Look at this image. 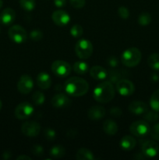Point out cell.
Returning a JSON list of instances; mask_svg holds the SVG:
<instances>
[{"instance_id":"1","label":"cell","mask_w":159,"mask_h":160,"mask_svg":"<svg viewBox=\"0 0 159 160\" xmlns=\"http://www.w3.org/2000/svg\"><path fill=\"white\" fill-rule=\"evenodd\" d=\"M64 88L66 93L70 96L80 97L87 93L89 90V84L87 81L83 78L73 77L65 81Z\"/></svg>"},{"instance_id":"2","label":"cell","mask_w":159,"mask_h":160,"mask_svg":"<svg viewBox=\"0 0 159 160\" xmlns=\"http://www.w3.org/2000/svg\"><path fill=\"white\" fill-rule=\"evenodd\" d=\"M115 89L110 81H104L96 86L93 96L95 101L100 103H108L115 97Z\"/></svg>"},{"instance_id":"3","label":"cell","mask_w":159,"mask_h":160,"mask_svg":"<svg viewBox=\"0 0 159 160\" xmlns=\"http://www.w3.org/2000/svg\"><path fill=\"white\" fill-rule=\"evenodd\" d=\"M142 54L140 50L135 47L129 48L125 50L121 56L122 62L127 67H134L140 63Z\"/></svg>"},{"instance_id":"4","label":"cell","mask_w":159,"mask_h":160,"mask_svg":"<svg viewBox=\"0 0 159 160\" xmlns=\"http://www.w3.org/2000/svg\"><path fill=\"white\" fill-rule=\"evenodd\" d=\"M75 52L81 59H87L93 53V45L87 39H80L75 45Z\"/></svg>"},{"instance_id":"5","label":"cell","mask_w":159,"mask_h":160,"mask_svg":"<svg viewBox=\"0 0 159 160\" xmlns=\"http://www.w3.org/2000/svg\"><path fill=\"white\" fill-rule=\"evenodd\" d=\"M8 35L11 41L17 44H22L27 39L26 30L20 25H13L8 31Z\"/></svg>"},{"instance_id":"6","label":"cell","mask_w":159,"mask_h":160,"mask_svg":"<svg viewBox=\"0 0 159 160\" xmlns=\"http://www.w3.org/2000/svg\"><path fill=\"white\" fill-rule=\"evenodd\" d=\"M51 69L52 73L59 78H66L72 70L70 64L64 60H55L53 62Z\"/></svg>"},{"instance_id":"7","label":"cell","mask_w":159,"mask_h":160,"mask_svg":"<svg viewBox=\"0 0 159 160\" xmlns=\"http://www.w3.org/2000/svg\"><path fill=\"white\" fill-rule=\"evenodd\" d=\"M131 134L137 137H143L148 134L151 131V128L146 120H137L133 122L129 127Z\"/></svg>"},{"instance_id":"8","label":"cell","mask_w":159,"mask_h":160,"mask_svg":"<svg viewBox=\"0 0 159 160\" xmlns=\"http://www.w3.org/2000/svg\"><path fill=\"white\" fill-rule=\"evenodd\" d=\"M33 112H34V107L32 105L26 102H23L20 103L16 107L14 114L19 120H26L31 117Z\"/></svg>"},{"instance_id":"9","label":"cell","mask_w":159,"mask_h":160,"mask_svg":"<svg viewBox=\"0 0 159 160\" xmlns=\"http://www.w3.org/2000/svg\"><path fill=\"white\" fill-rule=\"evenodd\" d=\"M21 131L23 135L26 137H37L41 132V126L37 122L27 121L21 126Z\"/></svg>"},{"instance_id":"10","label":"cell","mask_w":159,"mask_h":160,"mask_svg":"<svg viewBox=\"0 0 159 160\" xmlns=\"http://www.w3.org/2000/svg\"><path fill=\"white\" fill-rule=\"evenodd\" d=\"M34 88V81L32 78L27 74L23 75L20 78L17 82V89L23 95L29 94Z\"/></svg>"},{"instance_id":"11","label":"cell","mask_w":159,"mask_h":160,"mask_svg":"<svg viewBox=\"0 0 159 160\" xmlns=\"http://www.w3.org/2000/svg\"><path fill=\"white\" fill-rule=\"evenodd\" d=\"M115 87L117 92L123 96H129L132 95L135 91L134 84L127 79H120L115 84Z\"/></svg>"},{"instance_id":"12","label":"cell","mask_w":159,"mask_h":160,"mask_svg":"<svg viewBox=\"0 0 159 160\" xmlns=\"http://www.w3.org/2000/svg\"><path fill=\"white\" fill-rule=\"evenodd\" d=\"M142 152L147 158H153L158 153L159 147L157 142L154 141H145L142 145Z\"/></svg>"},{"instance_id":"13","label":"cell","mask_w":159,"mask_h":160,"mask_svg":"<svg viewBox=\"0 0 159 160\" xmlns=\"http://www.w3.org/2000/svg\"><path fill=\"white\" fill-rule=\"evenodd\" d=\"M51 19L55 24L60 27L65 26L70 21V17L68 12L64 10H61V9L53 12L52 15H51Z\"/></svg>"},{"instance_id":"14","label":"cell","mask_w":159,"mask_h":160,"mask_svg":"<svg viewBox=\"0 0 159 160\" xmlns=\"http://www.w3.org/2000/svg\"><path fill=\"white\" fill-rule=\"evenodd\" d=\"M51 105L55 108H64L67 107L71 104V100L68 96L62 93H59L54 95L51 98Z\"/></svg>"},{"instance_id":"15","label":"cell","mask_w":159,"mask_h":160,"mask_svg":"<svg viewBox=\"0 0 159 160\" xmlns=\"http://www.w3.org/2000/svg\"><path fill=\"white\" fill-rule=\"evenodd\" d=\"M16 19V12L12 8H6L0 14V22L4 25H10Z\"/></svg>"},{"instance_id":"16","label":"cell","mask_w":159,"mask_h":160,"mask_svg":"<svg viewBox=\"0 0 159 160\" xmlns=\"http://www.w3.org/2000/svg\"><path fill=\"white\" fill-rule=\"evenodd\" d=\"M128 109H129V112H131L132 113L136 114V115H142L148 110V106L143 102L134 101L129 105Z\"/></svg>"},{"instance_id":"17","label":"cell","mask_w":159,"mask_h":160,"mask_svg":"<svg viewBox=\"0 0 159 160\" xmlns=\"http://www.w3.org/2000/svg\"><path fill=\"white\" fill-rule=\"evenodd\" d=\"M105 115V109L101 106H94L87 111V117L92 120H98L102 119Z\"/></svg>"},{"instance_id":"18","label":"cell","mask_w":159,"mask_h":160,"mask_svg":"<svg viewBox=\"0 0 159 160\" xmlns=\"http://www.w3.org/2000/svg\"><path fill=\"white\" fill-rule=\"evenodd\" d=\"M36 82H37V86L40 88L46 90V89L49 88L51 87V78L50 75L48 74L46 72H41L37 76Z\"/></svg>"},{"instance_id":"19","label":"cell","mask_w":159,"mask_h":160,"mask_svg":"<svg viewBox=\"0 0 159 160\" xmlns=\"http://www.w3.org/2000/svg\"><path fill=\"white\" fill-rule=\"evenodd\" d=\"M90 75L94 79L102 81L107 78L108 72L106 69L101 66H94L90 70Z\"/></svg>"},{"instance_id":"20","label":"cell","mask_w":159,"mask_h":160,"mask_svg":"<svg viewBox=\"0 0 159 160\" xmlns=\"http://www.w3.org/2000/svg\"><path fill=\"white\" fill-rule=\"evenodd\" d=\"M136 144H137V142L135 138L130 135L124 136L122 138L120 141V146L123 150H126V151H130L133 149L136 146Z\"/></svg>"},{"instance_id":"21","label":"cell","mask_w":159,"mask_h":160,"mask_svg":"<svg viewBox=\"0 0 159 160\" xmlns=\"http://www.w3.org/2000/svg\"><path fill=\"white\" fill-rule=\"evenodd\" d=\"M103 130L108 135L113 136L118 132V127L117 123L113 120H107L104 121V124H103Z\"/></svg>"},{"instance_id":"22","label":"cell","mask_w":159,"mask_h":160,"mask_svg":"<svg viewBox=\"0 0 159 160\" xmlns=\"http://www.w3.org/2000/svg\"><path fill=\"white\" fill-rule=\"evenodd\" d=\"M76 159L77 160H94V156L91 151L86 148H81L76 152Z\"/></svg>"},{"instance_id":"23","label":"cell","mask_w":159,"mask_h":160,"mask_svg":"<svg viewBox=\"0 0 159 160\" xmlns=\"http://www.w3.org/2000/svg\"><path fill=\"white\" fill-rule=\"evenodd\" d=\"M65 154V149L62 145H55L50 149L49 156L53 159H60Z\"/></svg>"},{"instance_id":"24","label":"cell","mask_w":159,"mask_h":160,"mask_svg":"<svg viewBox=\"0 0 159 160\" xmlns=\"http://www.w3.org/2000/svg\"><path fill=\"white\" fill-rule=\"evenodd\" d=\"M73 70L77 74H84L88 70V64L84 61H77L73 64Z\"/></svg>"},{"instance_id":"25","label":"cell","mask_w":159,"mask_h":160,"mask_svg":"<svg viewBox=\"0 0 159 160\" xmlns=\"http://www.w3.org/2000/svg\"><path fill=\"white\" fill-rule=\"evenodd\" d=\"M147 64L154 70H159V53H153L148 57Z\"/></svg>"},{"instance_id":"26","label":"cell","mask_w":159,"mask_h":160,"mask_svg":"<svg viewBox=\"0 0 159 160\" xmlns=\"http://www.w3.org/2000/svg\"><path fill=\"white\" fill-rule=\"evenodd\" d=\"M158 112L154 110H147L143 114V119L148 123H156L159 119V115L157 113Z\"/></svg>"},{"instance_id":"27","label":"cell","mask_w":159,"mask_h":160,"mask_svg":"<svg viewBox=\"0 0 159 160\" xmlns=\"http://www.w3.org/2000/svg\"><path fill=\"white\" fill-rule=\"evenodd\" d=\"M150 105H151V109L159 112V89L156 90L152 94L150 99Z\"/></svg>"},{"instance_id":"28","label":"cell","mask_w":159,"mask_h":160,"mask_svg":"<svg viewBox=\"0 0 159 160\" xmlns=\"http://www.w3.org/2000/svg\"><path fill=\"white\" fill-rule=\"evenodd\" d=\"M45 95L43 92H40V91H36L32 95V101L34 105L36 106H41V105L44 104L45 102Z\"/></svg>"},{"instance_id":"29","label":"cell","mask_w":159,"mask_h":160,"mask_svg":"<svg viewBox=\"0 0 159 160\" xmlns=\"http://www.w3.org/2000/svg\"><path fill=\"white\" fill-rule=\"evenodd\" d=\"M20 5L21 8L24 10L32 11L36 6L35 0H20Z\"/></svg>"},{"instance_id":"30","label":"cell","mask_w":159,"mask_h":160,"mask_svg":"<svg viewBox=\"0 0 159 160\" xmlns=\"http://www.w3.org/2000/svg\"><path fill=\"white\" fill-rule=\"evenodd\" d=\"M151 22V16L148 12H142L138 17V23L141 26H147Z\"/></svg>"},{"instance_id":"31","label":"cell","mask_w":159,"mask_h":160,"mask_svg":"<svg viewBox=\"0 0 159 160\" xmlns=\"http://www.w3.org/2000/svg\"><path fill=\"white\" fill-rule=\"evenodd\" d=\"M84 34V29L80 24H75L70 29V34L73 38H80Z\"/></svg>"},{"instance_id":"32","label":"cell","mask_w":159,"mask_h":160,"mask_svg":"<svg viewBox=\"0 0 159 160\" xmlns=\"http://www.w3.org/2000/svg\"><path fill=\"white\" fill-rule=\"evenodd\" d=\"M30 38L34 42H39L43 38V32L40 29H34L30 33Z\"/></svg>"},{"instance_id":"33","label":"cell","mask_w":159,"mask_h":160,"mask_svg":"<svg viewBox=\"0 0 159 160\" xmlns=\"http://www.w3.org/2000/svg\"><path fill=\"white\" fill-rule=\"evenodd\" d=\"M44 135L45 138L48 141H54L56 138V132L52 128H45L44 131Z\"/></svg>"},{"instance_id":"34","label":"cell","mask_w":159,"mask_h":160,"mask_svg":"<svg viewBox=\"0 0 159 160\" xmlns=\"http://www.w3.org/2000/svg\"><path fill=\"white\" fill-rule=\"evenodd\" d=\"M107 78H108V81H110L111 83H115L116 84L121 78V75L119 74L118 71H110L109 74L108 73Z\"/></svg>"},{"instance_id":"35","label":"cell","mask_w":159,"mask_h":160,"mask_svg":"<svg viewBox=\"0 0 159 160\" xmlns=\"http://www.w3.org/2000/svg\"><path fill=\"white\" fill-rule=\"evenodd\" d=\"M31 152H32L33 155H34V156L41 157V156H42L44 155V148L41 145H34V146L31 148Z\"/></svg>"},{"instance_id":"36","label":"cell","mask_w":159,"mask_h":160,"mask_svg":"<svg viewBox=\"0 0 159 160\" xmlns=\"http://www.w3.org/2000/svg\"><path fill=\"white\" fill-rule=\"evenodd\" d=\"M118 14L122 19L123 20H126V19L129 18V11L125 6H120L118 9Z\"/></svg>"},{"instance_id":"37","label":"cell","mask_w":159,"mask_h":160,"mask_svg":"<svg viewBox=\"0 0 159 160\" xmlns=\"http://www.w3.org/2000/svg\"><path fill=\"white\" fill-rule=\"evenodd\" d=\"M150 133H151V136L152 137V138L159 142V123L154 125V127L150 131Z\"/></svg>"},{"instance_id":"38","label":"cell","mask_w":159,"mask_h":160,"mask_svg":"<svg viewBox=\"0 0 159 160\" xmlns=\"http://www.w3.org/2000/svg\"><path fill=\"white\" fill-rule=\"evenodd\" d=\"M70 2L73 7L76 8V9H80L84 6L86 0H70Z\"/></svg>"},{"instance_id":"39","label":"cell","mask_w":159,"mask_h":160,"mask_svg":"<svg viewBox=\"0 0 159 160\" xmlns=\"http://www.w3.org/2000/svg\"><path fill=\"white\" fill-rule=\"evenodd\" d=\"M110 113L114 117H119L122 115V111L119 108L113 107L110 109Z\"/></svg>"},{"instance_id":"40","label":"cell","mask_w":159,"mask_h":160,"mask_svg":"<svg viewBox=\"0 0 159 160\" xmlns=\"http://www.w3.org/2000/svg\"><path fill=\"white\" fill-rule=\"evenodd\" d=\"M108 65L110 66V67H115L117 65H118V61L115 57H111L109 58V59L108 60Z\"/></svg>"},{"instance_id":"41","label":"cell","mask_w":159,"mask_h":160,"mask_svg":"<svg viewBox=\"0 0 159 160\" xmlns=\"http://www.w3.org/2000/svg\"><path fill=\"white\" fill-rule=\"evenodd\" d=\"M54 4L56 7L62 8L66 4V0H54Z\"/></svg>"},{"instance_id":"42","label":"cell","mask_w":159,"mask_h":160,"mask_svg":"<svg viewBox=\"0 0 159 160\" xmlns=\"http://www.w3.org/2000/svg\"><path fill=\"white\" fill-rule=\"evenodd\" d=\"M76 135V131L73 129H70L66 133V136L68 138H74Z\"/></svg>"},{"instance_id":"43","label":"cell","mask_w":159,"mask_h":160,"mask_svg":"<svg viewBox=\"0 0 159 160\" xmlns=\"http://www.w3.org/2000/svg\"><path fill=\"white\" fill-rule=\"evenodd\" d=\"M17 160H31V158L30 156H25V155H21L17 158Z\"/></svg>"},{"instance_id":"44","label":"cell","mask_w":159,"mask_h":160,"mask_svg":"<svg viewBox=\"0 0 159 160\" xmlns=\"http://www.w3.org/2000/svg\"><path fill=\"white\" fill-rule=\"evenodd\" d=\"M10 157H11V154L10 152H5L3 153V158H4L5 159H8Z\"/></svg>"},{"instance_id":"45","label":"cell","mask_w":159,"mask_h":160,"mask_svg":"<svg viewBox=\"0 0 159 160\" xmlns=\"http://www.w3.org/2000/svg\"><path fill=\"white\" fill-rule=\"evenodd\" d=\"M152 78H153V80H154V81H158V76H157V75H156V74L153 75V76H152Z\"/></svg>"},{"instance_id":"46","label":"cell","mask_w":159,"mask_h":160,"mask_svg":"<svg viewBox=\"0 0 159 160\" xmlns=\"http://www.w3.org/2000/svg\"><path fill=\"white\" fill-rule=\"evenodd\" d=\"M2 6H3V1L2 0H0V9L2 7Z\"/></svg>"},{"instance_id":"47","label":"cell","mask_w":159,"mask_h":160,"mask_svg":"<svg viewBox=\"0 0 159 160\" xmlns=\"http://www.w3.org/2000/svg\"><path fill=\"white\" fill-rule=\"evenodd\" d=\"M2 102L1 99H0V110L2 109Z\"/></svg>"}]
</instances>
